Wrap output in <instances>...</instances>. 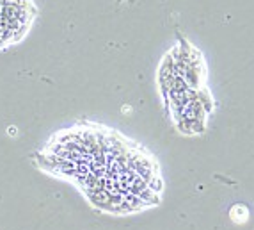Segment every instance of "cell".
<instances>
[{
  "mask_svg": "<svg viewBox=\"0 0 254 230\" xmlns=\"http://www.w3.org/2000/svg\"><path fill=\"white\" fill-rule=\"evenodd\" d=\"M118 2H123V0H118Z\"/></svg>",
  "mask_w": 254,
  "mask_h": 230,
  "instance_id": "6da1fadb",
  "label": "cell"
}]
</instances>
